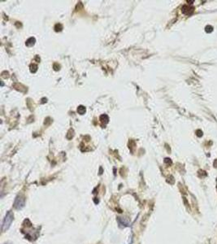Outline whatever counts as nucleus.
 Listing matches in <instances>:
<instances>
[{
  "mask_svg": "<svg viewBox=\"0 0 217 244\" xmlns=\"http://www.w3.org/2000/svg\"><path fill=\"white\" fill-rule=\"evenodd\" d=\"M206 31H207V33H209V32H212V26H207V27H206Z\"/></svg>",
  "mask_w": 217,
  "mask_h": 244,
  "instance_id": "nucleus-5",
  "label": "nucleus"
},
{
  "mask_svg": "<svg viewBox=\"0 0 217 244\" xmlns=\"http://www.w3.org/2000/svg\"><path fill=\"white\" fill-rule=\"evenodd\" d=\"M24 206V197L19 195L17 196V198L15 200V203H14V207L16 208V209H21Z\"/></svg>",
  "mask_w": 217,
  "mask_h": 244,
  "instance_id": "nucleus-2",
  "label": "nucleus"
},
{
  "mask_svg": "<svg viewBox=\"0 0 217 244\" xmlns=\"http://www.w3.org/2000/svg\"><path fill=\"white\" fill-rule=\"evenodd\" d=\"M182 12L186 15H189L194 12V8H190L189 6H184L183 8H182Z\"/></svg>",
  "mask_w": 217,
  "mask_h": 244,
  "instance_id": "nucleus-3",
  "label": "nucleus"
},
{
  "mask_svg": "<svg viewBox=\"0 0 217 244\" xmlns=\"http://www.w3.org/2000/svg\"><path fill=\"white\" fill-rule=\"evenodd\" d=\"M77 112H78L80 114H83L84 112H86V108H85L83 106H80L78 107V109H77Z\"/></svg>",
  "mask_w": 217,
  "mask_h": 244,
  "instance_id": "nucleus-4",
  "label": "nucleus"
},
{
  "mask_svg": "<svg viewBox=\"0 0 217 244\" xmlns=\"http://www.w3.org/2000/svg\"><path fill=\"white\" fill-rule=\"evenodd\" d=\"M197 133H198V134H198V136H199V137H201L202 135V131L201 130H198V131H197Z\"/></svg>",
  "mask_w": 217,
  "mask_h": 244,
  "instance_id": "nucleus-6",
  "label": "nucleus"
},
{
  "mask_svg": "<svg viewBox=\"0 0 217 244\" xmlns=\"http://www.w3.org/2000/svg\"><path fill=\"white\" fill-rule=\"evenodd\" d=\"M13 218H14L13 214L11 213V212H8V213H7V215H6L5 218L3 220V226H2V231L4 232L6 231L7 229H9V227H10L11 225V222L13 221Z\"/></svg>",
  "mask_w": 217,
  "mask_h": 244,
  "instance_id": "nucleus-1",
  "label": "nucleus"
}]
</instances>
